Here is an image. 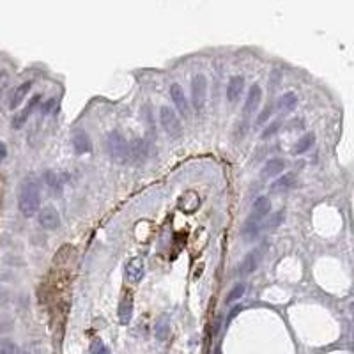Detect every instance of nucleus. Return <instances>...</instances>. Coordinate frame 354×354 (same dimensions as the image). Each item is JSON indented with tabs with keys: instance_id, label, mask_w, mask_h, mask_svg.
<instances>
[{
	"instance_id": "obj_1",
	"label": "nucleus",
	"mask_w": 354,
	"mask_h": 354,
	"mask_svg": "<svg viewBox=\"0 0 354 354\" xmlns=\"http://www.w3.org/2000/svg\"><path fill=\"white\" fill-rule=\"evenodd\" d=\"M18 207H20L21 215L31 218V216L39 213L41 207V188L36 177H27L23 179L18 191Z\"/></svg>"
},
{
	"instance_id": "obj_2",
	"label": "nucleus",
	"mask_w": 354,
	"mask_h": 354,
	"mask_svg": "<svg viewBox=\"0 0 354 354\" xmlns=\"http://www.w3.org/2000/svg\"><path fill=\"white\" fill-rule=\"evenodd\" d=\"M107 149L113 163L124 165L129 159V144L121 131H110L107 140Z\"/></svg>"
},
{
	"instance_id": "obj_3",
	"label": "nucleus",
	"mask_w": 354,
	"mask_h": 354,
	"mask_svg": "<svg viewBox=\"0 0 354 354\" xmlns=\"http://www.w3.org/2000/svg\"><path fill=\"white\" fill-rule=\"evenodd\" d=\"M159 123H161V128L165 129V133L170 135L172 139H177L183 135V124H181L177 113L170 107L159 108Z\"/></svg>"
},
{
	"instance_id": "obj_4",
	"label": "nucleus",
	"mask_w": 354,
	"mask_h": 354,
	"mask_svg": "<svg viewBox=\"0 0 354 354\" xmlns=\"http://www.w3.org/2000/svg\"><path fill=\"white\" fill-rule=\"evenodd\" d=\"M205 99H207V80L202 73H197L191 80V103L195 110L200 112L205 107Z\"/></svg>"
},
{
	"instance_id": "obj_5",
	"label": "nucleus",
	"mask_w": 354,
	"mask_h": 354,
	"mask_svg": "<svg viewBox=\"0 0 354 354\" xmlns=\"http://www.w3.org/2000/svg\"><path fill=\"white\" fill-rule=\"evenodd\" d=\"M271 213V200L267 197H259L252 205V213L248 216V223H255V225H262V221L266 220Z\"/></svg>"
},
{
	"instance_id": "obj_6",
	"label": "nucleus",
	"mask_w": 354,
	"mask_h": 354,
	"mask_svg": "<svg viewBox=\"0 0 354 354\" xmlns=\"http://www.w3.org/2000/svg\"><path fill=\"white\" fill-rule=\"evenodd\" d=\"M37 221H39V225H41L43 229H46V231H55V229H59V225H61V215H59V211H57L55 207L48 205V207L39 209V213H37Z\"/></svg>"
},
{
	"instance_id": "obj_7",
	"label": "nucleus",
	"mask_w": 354,
	"mask_h": 354,
	"mask_svg": "<svg viewBox=\"0 0 354 354\" xmlns=\"http://www.w3.org/2000/svg\"><path fill=\"white\" fill-rule=\"evenodd\" d=\"M170 98H172L175 108H177V112H179L183 117L185 119L190 117V103L186 99L185 91H183V87H181L179 83H172V85H170Z\"/></svg>"
},
{
	"instance_id": "obj_8",
	"label": "nucleus",
	"mask_w": 354,
	"mask_h": 354,
	"mask_svg": "<svg viewBox=\"0 0 354 354\" xmlns=\"http://www.w3.org/2000/svg\"><path fill=\"white\" fill-rule=\"evenodd\" d=\"M145 275V261L142 257H133L126 264V278L131 283H139Z\"/></svg>"
},
{
	"instance_id": "obj_9",
	"label": "nucleus",
	"mask_w": 354,
	"mask_h": 354,
	"mask_svg": "<svg viewBox=\"0 0 354 354\" xmlns=\"http://www.w3.org/2000/svg\"><path fill=\"white\" fill-rule=\"evenodd\" d=\"M261 99H262L261 85H259V83H253L252 87H250V91H248L246 101H245V107H243L245 115H252V113H255L259 105H261Z\"/></svg>"
},
{
	"instance_id": "obj_10",
	"label": "nucleus",
	"mask_w": 354,
	"mask_h": 354,
	"mask_svg": "<svg viewBox=\"0 0 354 354\" xmlns=\"http://www.w3.org/2000/svg\"><path fill=\"white\" fill-rule=\"evenodd\" d=\"M261 261H262V252L259 250V248H255V250H252V252H248V255L245 257V261H243V264H241V269H239V273H241L243 277L252 275L253 271H257V269H259V266H261Z\"/></svg>"
},
{
	"instance_id": "obj_11",
	"label": "nucleus",
	"mask_w": 354,
	"mask_h": 354,
	"mask_svg": "<svg viewBox=\"0 0 354 354\" xmlns=\"http://www.w3.org/2000/svg\"><path fill=\"white\" fill-rule=\"evenodd\" d=\"M243 91H245V78L241 75L232 77L227 83V99L231 103H237L241 99Z\"/></svg>"
},
{
	"instance_id": "obj_12",
	"label": "nucleus",
	"mask_w": 354,
	"mask_h": 354,
	"mask_svg": "<svg viewBox=\"0 0 354 354\" xmlns=\"http://www.w3.org/2000/svg\"><path fill=\"white\" fill-rule=\"evenodd\" d=\"M285 167H287V163H285L283 159H280V158L269 159V161H266V165L262 167V177H264V179L277 177V175H280L283 170H285Z\"/></svg>"
},
{
	"instance_id": "obj_13",
	"label": "nucleus",
	"mask_w": 354,
	"mask_h": 354,
	"mask_svg": "<svg viewBox=\"0 0 354 354\" xmlns=\"http://www.w3.org/2000/svg\"><path fill=\"white\" fill-rule=\"evenodd\" d=\"M131 317H133V298H131V294H128L119 303V321L121 324L128 326L131 323Z\"/></svg>"
},
{
	"instance_id": "obj_14",
	"label": "nucleus",
	"mask_w": 354,
	"mask_h": 354,
	"mask_svg": "<svg viewBox=\"0 0 354 354\" xmlns=\"http://www.w3.org/2000/svg\"><path fill=\"white\" fill-rule=\"evenodd\" d=\"M39 99H41V96H34V98L31 99V103H29V105H27V107L23 108V110H21V112L18 113V115H16L15 119H13V128H15V129H20L21 126H23V124L27 123V119L31 117V113L34 112V108L37 107Z\"/></svg>"
},
{
	"instance_id": "obj_15",
	"label": "nucleus",
	"mask_w": 354,
	"mask_h": 354,
	"mask_svg": "<svg viewBox=\"0 0 354 354\" xmlns=\"http://www.w3.org/2000/svg\"><path fill=\"white\" fill-rule=\"evenodd\" d=\"M31 87H32L31 82H23L20 85V87H16L15 91H13V94L9 96V108H11V110L18 108L21 105V103H23V99H25V96L29 94Z\"/></svg>"
},
{
	"instance_id": "obj_16",
	"label": "nucleus",
	"mask_w": 354,
	"mask_h": 354,
	"mask_svg": "<svg viewBox=\"0 0 354 354\" xmlns=\"http://www.w3.org/2000/svg\"><path fill=\"white\" fill-rule=\"evenodd\" d=\"M73 147H75V151H77L78 154L91 153V149H92V144H91L89 135L83 133V131H80V133L75 135V137H73Z\"/></svg>"
},
{
	"instance_id": "obj_17",
	"label": "nucleus",
	"mask_w": 354,
	"mask_h": 354,
	"mask_svg": "<svg viewBox=\"0 0 354 354\" xmlns=\"http://www.w3.org/2000/svg\"><path fill=\"white\" fill-rule=\"evenodd\" d=\"M296 185V177L292 174H285L283 177H278L271 185V191H285Z\"/></svg>"
},
{
	"instance_id": "obj_18",
	"label": "nucleus",
	"mask_w": 354,
	"mask_h": 354,
	"mask_svg": "<svg viewBox=\"0 0 354 354\" xmlns=\"http://www.w3.org/2000/svg\"><path fill=\"white\" fill-rule=\"evenodd\" d=\"M296 105H298V96H296L294 92H285L283 96L278 98V103H277L278 110H283V112L292 110Z\"/></svg>"
},
{
	"instance_id": "obj_19",
	"label": "nucleus",
	"mask_w": 354,
	"mask_h": 354,
	"mask_svg": "<svg viewBox=\"0 0 354 354\" xmlns=\"http://www.w3.org/2000/svg\"><path fill=\"white\" fill-rule=\"evenodd\" d=\"M45 183H46L48 190H50L53 195H61L62 186H61V181H59V177H57L55 172L46 170V172H45Z\"/></svg>"
},
{
	"instance_id": "obj_20",
	"label": "nucleus",
	"mask_w": 354,
	"mask_h": 354,
	"mask_svg": "<svg viewBox=\"0 0 354 354\" xmlns=\"http://www.w3.org/2000/svg\"><path fill=\"white\" fill-rule=\"evenodd\" d=\"M313 140H315V135H313V133H307V135H305V137H303V139H299L298 144L294 145L292 154H294V156H299V154L307 153V151L310 149V147H312Z\"/></svg>"
},
{
	"instance_id": "obj_21",
	"label": "nucleus",
	"mask_w": 354,
	"mask_h": 354,
	"mask_svg": "<svg viewBox=\"0 0 354 354\" xmlns=\"http://www.w3.org/2000/svg\"><path fill=\"white\" fill-rule=\"evenodd\" d=\"M145 154H147V145L144 140H133L129 145V156H135V159H144Z\"/></svg>"
},
{
	"instance_id": "obj_22",
	"label": "nucleus",
	"mask_w": 354,
	"mask_h": 354,
	"mask_svg": "<svg viewBox=\"0 0 354 354\" xmlns=\"http://www.w3.org/2000/svg\"><path fill=\"white\" fill-rule=\"evenodd\" d=\"M261 231H262V227L261 225H255V223H245V227H243V237L246 239L248 243H252V241H255L257 237H259V234H261Z\"/></svg>"
},
{
	"instance_id": "obj_23",
	"label": "nucleus",
	"mask_w": 354,
	"mask_h": 354,
	"mask_svg": "<svg viewBox=\"0 0 354 354\" xmlns=\"http://www.w3.org/2000/svg\"><path fill=\"white\" fill-rule=\"evenodd\" d=\"M169 319L167 317H161L156 324V329H154V333H156V339L158 340H165L169 337Z\"/></svg>"
},
{
	"instance_id": "obj_24",
	"label": "nucleus",
	"mask_w": 354,
	"mask_h": 354,
	"mask_svg": "<svg viewBox=\"0 0 354 354\" xmlns=\"http://www.w3.org/2000/svg\"><path fill=\"white\" fill-rule=\"evenodd\" d=\"M245 291H246V287H245V283H237L236 287L232 289L231 292H229V296H227L225 303L227 305H232L234 301H237V299L243 298V294H245Z\"/></svg>"
},
{
	"instance_id": "obj_25",
	"label": "nucleus",
	"mask_w": 354,
	"mask_h": 354,
	"mask_svg": "<svg viewBox=\"0 0 354 354\" xmlns=\"http://www.w3.org/2000/svg\"><path fill=\"white\" fill-rule=\"evenodd\" d=\"M91 354H110V349H108L103 340H94L91 344Z\"/></svg>"
},
{
	"instance_id": "obj_26",
	"label": "nucleus",
	"mask_w": 354,
	"mask_h": 354,
	"mask_svg": "<svg viewBox=\"0 0 354 354\" xmlns=\"http://www.w3.org/2000/svg\"><path fill=\"white\" fill-rule=\"evenodd\" d=\"M0 354H18V347L11 342H2L0 344Z\"/></svg>"
},
{
	"instance_id": "obj_27",
	"label": "nucleus",
	"mask_w": 354,
	"mask_h": 354,
	"mask_svg": "<svg viewBox=\"0 0 354 354\" xmlns=\"http://www.w3.org/2000/svg\"><path fill=\"white\" fill-rule=\"evenodd\" d=\"M283 220V213H277V215L273 216L271 220L267 221V225H266V229L267 231H275L278 225H280V221Z\"/></svg>"
},
{
	"instance_id": "obj_28",
	"label": "nucleus",
	"mask_w": 354,
	"mask_h": 354,
	"mask_svg": "<svg viewBox=\"0 0 354 354\" xmlns=\"http://www.w3.org/2000/svg\"><path fill=\"white\" fill-rule=\"evenodd\" d=\"M271 110L273 108L271 107H266L264 110H262V113L257 117V124H262V123H266L267 119H269V115H271Z\"/></svg>"
},
{
	"instance_id": "obj_29",
	"label": "nucleus",
	"mask_w": 354,
	"mask_h": 354,
	"mask_svg": "<svg viewBox=\"0 0 354 354\" xmlns=\"http://www.w3.org/2000/svg\"><path fill=\"white\" fill-rule=\"evenodd\" d=\"M278 126H280V124H278V123L271 124V126H267V129H264V133H262V139H267V137H273V135H275V133H277V131H278Z\"/></svg>"
},
{
	"instance_id": "obj_30",
	"label": "nucleus",
	"mask_w": 354,
	"mask_h": 354,
	"mask_svg": "<svg viewBox=\"0 0 354 354\" xmlns=\"http://www.w3.org/2000/svg\"><path fill=\"white\" fill-rule=\"evenodd\" d=\"M55 107V99L51 98V99H48L46 103H45V105H43V108H41V113L43 115H46V113H50V110L51 108Z\"/></svg>"
},
{
	"instance_id": "obj_31",
	"label": "nucleus",
	"mask_w": 354,
	"mask_h": 354,
	"mask_svg": "<svg viewBox=\"0 0 354 354\" xmlns=\"http://www.w3.org/2000/svg\"><path fill=\"white\" fill-rule=\"evenodd\" d=\"M5 156H7V147H5V145L0 142V161H2V159H5Z\"/></svg>"
},
{
	"instance_id": "obj_32",
	"label": "nucleus",
	"mask_w": 354,
	"mask_h": 354,
	"mask_svg": "<svg viewBox=\"0 0 354 354\" xmlns=\"http://www.w3.org/2000/svg\"><path fill=\"white\" fill-rule=\"evenodd\" d=\"M241 312V307H234L232 308V312H231V315H229V321H231V319H234L237 315V313Z\"/></svg>"
},
{
	"instance_id": "obj_33",
	"label": "nucleus",
	"mask_w": 354,
	"mask_h": 354,
	"mask_svg": "<svg viewBox=\"0 0 354 354\" xmlns=\"http://www.w3.org/2000/svg\"><path fill=\"white\" fill-rule=\"evenodd\" d=\"M0 94H2V91H0Z\"/></svg>"
}]
</instances>
